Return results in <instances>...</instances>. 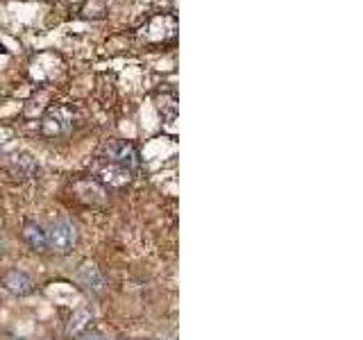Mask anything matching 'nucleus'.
I'll use <instances>...</instances> for the list:
<instances>
[{
    "instance_id": "1",
    "label": "nucleus",
    "mask_w": 363,
    "mask_h": 340,
    "mask_svg": "<svg viewBox=\"0 0 363 340\" xmlns=\"http://www.w3.org/2000/svg\"><path fill=\"white\" fill-rule=\"evenodd\" d=\"M45 232H48V249H52V252L68 254L75 247L77 232L68 220H57L50 230H45Z\"/></svg>"
},
{
    "instance_id": "4",
    "label": "nucleus",
    "mask_w": 363,
    "mask_h": 340,
    "mask_svg": "<svg viewBox=\"0 0 363 340\" xmlns=\"http://www.w3.org/2000/svg\"><path fill=\"white\" fill-rule=\"evenodd\" d=\"M0 286H3L7 293L16 295V298H26V295H30L34 290L32 279L23 270H18V268L5 270L3 275H0Z\"/></svg>"
},
{
    "instance_id": "6",
    "label": "nucleus",
    "mask_w": 363,
    "mask_h": 340,
    "mask_svg": "<svg viewBox=\"0 0 363 340\" xmlns=\"http://www.w3.org/2000/svg\"><path fill=\"white\" fill-rule=\"evenodd\" d=\"M77 279L82 286H86L89 290H96L100 293L102 286H105V277L100 275V270L94 266V264H84V266H79L77 270Z\"/></svg>"
},
{
    "instance_id": "5",
    "label": "nucleus",
    "mask_w": 363,
    "mask_h": 340,
    "mask_svg": "<svg viewBox=\"0 0 363 340\" xmlns=\"http://www.w3.org/2000/svg\"><path fill=\"white\" fill-rule=\"evenodd\" d=\"M23 241H26L32 252H45L48 249V232L39 222L28 220L23 225Z\"/></svg>"
},
{
    "instance_id": "2",
    "label": "nucleus",
    "mask_w": 363,
    "mask_h": 340,
    "mask_svg": "<svg viewBox=\"0 0 363 340\" xmlns=\"http://www.w3.org/2000/svg\"><path fill=\"white\" fill-rule=\"evenodd\" d=\"M73 120H75V111L71 107H66V105L52 107L43 118V132L48 136L64 134L73 128Z\"/></svg>"
},
{
    "instance_id": "3",
    "label": "nucleus",
    "mask_w": 363,
    "mask_h": 340,
    "mask_svg": "<svg viewBox=\"0 0 363 340\" xmlns=\"http://www.w3.org/2000/svg\"><path fill=\"white\" fill-rule=\"evenodd\" d=\"M105 152H107V162L111 166H118L123 170L139 166V152H136V147L128 141H113L107 145Z\"/></svg>"
},
{
    "instance_id": "8",
    "label": "nucleus",
    "mask_w": 363,
    "mask_h": 340,
    "mask_svg": "<svg viewBox=\"0 0 363 340\" xmlns=\"http://www.w3.org/2000/svg\"><path fill=\"white\" fill-rule=\"evenodd\" d=\"M82 340H109V338L100 336V334H82Z\"/></svg>"
},
{
    "instance_id": "7",
    "label": "nucleus",
    "mask_w": 363,
    "mask_h": 340,
    "mask_svg": "<svg viewBox=\"0 0 363 340\" xmlns=\"http://www.w3.org/2000/svg\"><path fill=\"white\" fill-rule=\"evenodd\" d=\"M91 317L94 315L89 309H77L71 315V322H68V336H82L91 324Z\"/></svg>"
}]
</instances>
